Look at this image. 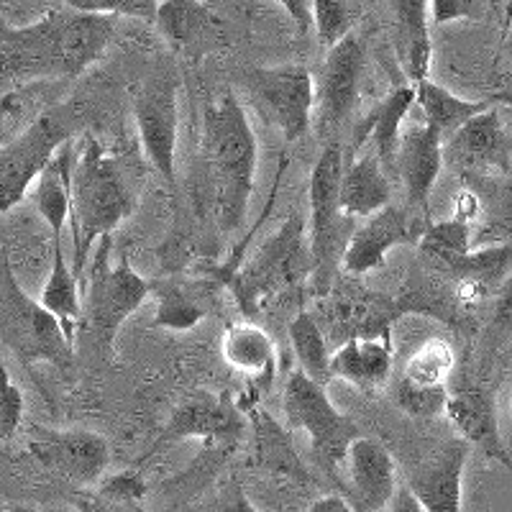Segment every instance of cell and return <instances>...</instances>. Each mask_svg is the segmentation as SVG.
I'll use <instances>...</instances> for the list:
<instances>
[{
	"instance_id": "cell-36",
	"label": "cell",
	"mask_w": 512,
	"mask_h": 512,
	"mask_svg": "<svg viewBox=\"0 0 512 512\" xmlns=\"http://www.w3.org/2000/svg\"><path fill=\"white\" fill-rule=\"evenodd\" d=\"M254 425H256V446H259V461L277 469V472H290V469H303L297 466V456L290 446V438L282 433V428L269 418L264 410L254 405Z\"/></svg>"
},
{
	"instance_id": "cell-22",
	"label": "cell",
	"mask_w": 512,
	"mask_h": 512,
	"mask_svg": "<svg viewBox=\"0 0 512 512\" xmlns=\"http://www.w3.org/2000/svg\"><path fill=\"white\" fill-rule=\"evenodd\" d=\"M392 336L387 333H356L331 351L333 379L351 384L361 392H377L392 377L395 364Z\"/></svg>"
},
{
	"instance_id": "cell-4",
	"label": "cell",
	"mask_w": 512,
	"mask_h": 512,
	"mask_svg": "<svg viewBox=\"0 0 512 512\" xmlns=\"http://www.w3.org/2000/svg\"><path fill=\"white\" fill-rule=\"evenodd\" d=\"M313 274L308 228L300 216H290L272 236H267L249 262L233 267L226 277L239 308L246 315L259 313L269 303L303 290L305 280Z\"/></svg>"
},
{
	"instance_id": "cell-6",
	"label": "cell",
	"mask_w": 512,
	"mask_h": 512,
	"mask_svg": "<svg viewBox=\"0 0 512 512\" xmlns=\"http://www.w3.org/2000/svg\"><path fill=\"white\" fill-rule=\"evenodd\" d=\"M88 108L75 100H59L41 113L24 134L0 144V213L16 208L29 187L64 141L85 131Z\"/></svg>"
},
{
	"instance_id": "cell-30",
	"label": "cell",
	"mask_w": 512,
	"mask_h": 512,
	"mask_svg": "<svg viewBox=\"0 0 512 512\" xmlns=\"http://www.w3.org/2000/svg\"><path fill=\"white\" fill-rule=\"evenodd\" d=\"M287 336H290L292 354H295L297 369L308 374L310 379L320 384H331V351H328L326 331L318 323L313 313L300 310L287 326Z\"/></svg>"
},
{
	"instance_id": "cell-19",
	"label": "cell",
	"mask_w": 512,
	"mask_h": 512,
	"mask_svg": "<svg viewBox=\"0 0 512 512\" xmlns=\"http://www.w3.org/2000/svg\"><path fill=\"white\" fill-rule=\"evenodd\" d=\"M443 415L469 446H477L484 456H489L492 461L505 466L507 472H512V456L505 448L500 423H497L495 397L489 395L487 390H482V387H459V390L448 392Z\"/></svg>"
},
{
	"instance_id": "cell-7",
	"label": "cell",
	"mask_w": 512,
	"mask_h": 512,
	"mask_svg": "<svg viewBox=\"0 0 512 512\" xmlns=\"http://www.w3.org/2000/svg\"><path fill=\"white\" fill-rule=\"evenodd\" d=\"M0 338L26 367L47 361L67 369L75 359V344L64 336L59 320L39 300L26 295L8 259L0 272Z\"/></svg>"
},
{
	"instance_id": "cell-38",
	"label": "cell",
	"mask_w": 512,
	"mask_h": 512,
	"mask_svg": "<svg viewBox=\"0 0 512 512\" xmlns=\"http://www.w3.org/2000/svg\"><path fill=\"white\" fill-rule=\"evenodd\" d=\"M146 482L139 472H118L98 482V497L113 507H134L146 497Z\"/></svg>"
},
{
	"instance_id": "cell-46",
	"label": "cell",
	"mask_w": 512,
	"mask_h": 512,
	"mask_svg": "<svg viewBox=\"0 0 512 512\" xmlns=\"http://www.w3.org/2000/svg\"><path fill=\"white\" fill-rule=\"evenodd\" d=\"M310 512H354L346 495H323L308 507Z\"/></svg>"
},
{
	"instance_id": "cell-44",
	"label": "cell",
	"mask_w": 512,
	"mask_h": 512,
	"mask_svg": "<svg viewBox=\"0 0 512 512\" xmlns=\"http://www.w3.org/2000/svg\"><path fill=\"white\" fill-rule=\"evenodd\" d=\"M274 3H280L285 8V13L295 21L300 34H308L313 29V3L310 0H274Z\"/></svg>"
},
{
	"instance_id": "cell-23",
	"label": "cell",
	"mask_w": 512,
	"mask_h": 512,
	"mask_svg": "<svg viewBox=\"0 0 512 512\" xmlns=\"http://www.w3.org/2000/svg\"><path fill=\"white\" fill-rule=\"evenodd\" d=\"M415 105V82H400L390 93L384 95L382 103L369 113L364 121L356 126L354 134V149H364L367 144H372L377 152V157L382 159V164H395L397 144H400L402 123L410 116V108Z\"/></svg>"
},
{
	"instance_id": "cell-9",
	"label": "cell",
	"mask_w": 512,
	"mask_h": 512,
	"mask_svg": "<svg viewBox=\"0 0 512 512\" xmlns=\"http://www.w3.org/2000/svg\"><path fill=\"white\" fill-rule=\"evenodd\" d=\"M285 415L290 428L310 438L313 456L336 469L356 436H361L354 420L333 405L326 384L315 382L300 369L285 379Z\"/></svg>"
},
{
	"instance_id": "cell-24",
	"label": "cell",
	"mask_w": 512,
	"mask_h": 512,
	"mask_svg": "<svg viewBox=\"0 0 512 512\" xmlns=\"http://www.w3.org/2000/svg\"><path fill=\"white\" fill-rule=\"evenodd\" d=\"M77 146L75 139L64 141L47 167L36 177L34 200L39 216L52 228V236H62L64 223L70 221L72 208V175H75Z\"/></svg>"
},
{
	"instance_id": "cell-31",
	"label": "cell",
	"mask_w": 512,
	"mask_h": 512,
	"mask_svg": "<svg viewBox=\"0 0 512 512\" xmlns=\"http://www.w3.org/2000/svg\"><path fill=\"white\" fill-rule=\"evenodd\" d=\"M482 216L472 228V249L474 246L489 244H510L512 246V177L484 182Z\"/></svg>"
},
{
	"instance_id": "cell-29",
	"label": "cell",
	"mask_w": 512,
	"mask_h": 512,
	"mask_svg": "<svg viewBox=\"0 0 512 512\" xmlns=\"http://www.w3.org/2000/svg\"><path fill=\"white\" fill-rule=\"evenodd\" d=\"M415 103L423 111V121L436 128L441 139L446 141L461 123H466L472 116H477L479 111L489 108L492 98L466 100L446 90L443 85H438V82H433L431 77H423V80L415 82Z\"/></svg>"
},
{
	"instance_id": "cell-50",
	"label": "cell",
	"mask_w": 512,
	"mask_h": 512,
	"mask_svg": "<svg viewBox=\"0 0 512 512\" xmlns=\"http://www.w3.org/2000/svg\"><path fill=\"white\" fill-rule=\"evenodd\" d=\"M8 3H36V0H8Z\"/></svg>"
},
{
	"instance_id": "cell-49",
	"label": "cell",
	"mask_w": 512,
	"mask_h": 512,
	"mask_svg": "<svg viewBox=\"0 0 512 512\" xmlns=\"http://www.w3.org/2000/svg\"><path fill=\"white\" fill-rule=\"evenodd\" d=\"M492 98L500 100V103H505L507 108H510V111H512V93H495V95H492Z\"/></svg>"
},
{
	"instance_id": "cell-11",
	"label": "cell",
	"mask_w": 512,
	"mask_h": 512,
	"mask_svg": "<svg viewBox=\"0 0 512 512\" xmlns=\"http://www.w3.org/2000/svg\"><path fill=\"white\" fill-rule=\"evenodd\" d=\"M246 433V415L228 392L195 390L177 402L157 438L162 448L177 441H200L205 448L231 451Z\"/></svg>"
},
{
	"instance_id": "cell-34",
	"label": "cell",
	"mask_w": 512,
	"mask_h": 512,
	"mask_svg": "<svg viewBox=\"0 0 512 512\" xmlns=\"http://www.w3.org/2000/svg\"><path fill=\"white\" fill-rule=\"evenodd\" d=\"M456 367V351L446 338H428L405 361L402 374L418 384H448Z\"/></svg>"
},
{
	"instance_id": "cell-2",
	"label": "cell",
	"mask_w": 512,
	"mask_h": 512,
	"mask_svg": "<svg viewBox=\"0 0 512 512\" xmlns=\"http://www.w3.org/2000/svg\"><path fill=\"white\" fill-rule=\"evenodd\" d=\"M200 157L218 228L236 231L244 223L254 195L259 141L249 113L233 93L205 105Z\"/></svg>"
},
{
	"instance_id": "cell-21",
	"label": "cell",
	"mask_w": 512,
	"mask_h": 512,
	"mask_svg": "<svg viewBox=\"0 0 512 512\" xmlns=\"http://www.w3.org/2000/svg\"><path fill=\"white\" fill-rule=\"evenodd\" d=\"M221 356L233 372L249 382V400L256 405L277 377V349L272 336L254 320L231 323L221 336Z\"/></svg>"
},
{
	"instance_id": "cell-28",
	"label": "cell",
	"mask_w": 512,
	"mask_h": 512,
	"mask_svg": "<svg viewBox=\"0 0 512 512\" xmlns=\"http://www.w3.org/2000/svg\"><path fill=\"white\" fill-rule=\"evenodd\" d=\"M64 80H29L16 82V88L0 93V144H8L18 134L47 113L57 98H52V90Z\"/></svg>"
},
{
	"instance_id": "cell-13",
	"label": "cell",
	"mask_w": 512,
	"mask_h": 512,
	"mask_svg": "<svg viewBox=\"0 0 512 512\" xmlns=\"http://www.w3.org/2000/svg\"><path fill=\"white\" fill-rule=\"evenodd\" d=\"M367 64V47L356 31L331 44L326 62L315 80V111L313 123L320 134H336L359 103L361 77Z\"/></svg>"
},
{
	"instance_id": "cell-48",
	"label": "cell",
	"mask_w": 512,
	"mask_h": 512,
	"mask_svg": "<svg viewBox=\"0 0 512 512\" xmlns=\"http://www.w3.org/2000/svg\"><path fill=\"white\" fill-rule=\"evenodd\" d=\"M510 24H512V0H507L505 13H502V29H507Z\"/></svg>"
},
{
	"instance_id": "cell-45",
	"label": "cell",
	"mask_w": 512,
	"mask_h": 512,
	"mask_svg": "<svg viewBox=\"0 0 512 512\" xmlns=\"http://www.w3.org/2000/svg\"><path fill=\"white\" fill-rule=\"evenodd\" d=\"M387 510H395V512H423V505L418 502V497H415L413 489L405 484V487H397L395 495H392L390 500V507Z\"/></svg>"
},
{
	"instance_id": "cell-27",
	"label": "cell",
	"mask_w": 512,
	"mask_h": 512,
	"mask_svg": "<svg viewBox=\"0 0 512 512\" xmlns=\"http://www.w3.org/2000/svg\"><path fill=\"white\" fill-rule=\"evenodd\" d=\"M52 272L41 287L39 303L59 320L64 336L75 344L82 323V285L80 274L70 267L62 249V236H54Z\"/></svg>"
},
{
	"instance_id": "cell-32",
	"label": "cell",
	"mask_w": 512,
	"mask_h": 512,
	"mask_svg": "<svg viewBox=\"0 0 512 512\" xmlns=\"http://www.w3.org/2000/svg\"><path fill=\"white\" fill-rule=\"evenodd\" d=\"M154 24L169 44L187 47L213 26V13L200 0H159Z\"/></svg>"
},
{
	"instance_id": "cell-16",
	"label": "cell",
	"mask_w": 512,
	"mask_h": 512,
	"mask_svg": "<svg viewBox=\"0 0 512 512\" xmlns=\"http://www.w3.org/2000/svg\"><path fill=\"white\" fill-rule=\"evenodd\" d=\"M346 469V500L354 512H379L390 507L397 489V464L374 438L356 436L341 461Z\"/></svg>"
},
{
	"instance_id": "cell-18",
	"label": "cell",
	"mask_w": 512,
	"mask_h": 512,
	"mask_svg": "<svg viewBox=\"0 0 512 512\" xmlns=\"http://www.w3.org/2000/svg\"><path fill=\"white\" fill-rule=\"evenodd\" d=\"M469 443L464 438L443 443L428 459L420 461L408 479L425 512L464 510V466L469 459Z\"/></svg>"
},
{
	"instance_id": "cell-47",
	"label": "cell",
	"mask_w": 512,
	"mask_h": 512,
	"mask_svg": "<svg viewBox=\"0 0 512 512\" xmlns=\"http://www.w3.org/2000/svg\"><path fill=\"white\" fill-rule=\"evenodd\" d=\"M505 3H507V0H487L489 13H495V16H500V21H502V13H505Z\"/></svg>"
},
{
	"instance_id": "cell-15",
	"label": "cell",
	"mask_w": 512,
	"mask_h": 512,
	"mask_svg": "<svg viewBox=\"0 0 512 512\" xmlns=\"http://www.w3.org/2000/svg\"><path fill=\"white\" fill-rule=\"evenodd\" d=\"M507 105L492 98V105L479 111L443 141V162L461 172H502L512 162V128L505 121Z\"/></svg>"
},
{
	"instance_id": "cell-17",
	"label": "cell",
	"mask_w": 512,
	"mask_h": 512,
	"mask_svg": "<svg viewBox=\"0 0 512 512\" xmlns=\"http://www.w3.org/2000/svg\"><path fill=\"white\" fill-rule=\"evenodd\" d=\"M413 218L397 205H384L372 216L361 218L359 226L351 231L341 251V267L349 274H367L387 262L395 246L410 244L418 239Z\"/></svg>"
},
{
	"instance_id": "cell-42",
	"label": "cell",
	"mask_w": 512,
	"mask_h": 512,
	"mask_svg": "<svg viewBox=\"0 0 512 512\" xmlns=\"http://www.w3.org/2000/svg\"><path fill=\"white\" fill-rule=\"evenodd\" d=\"M21 415H24V397L11 382L6 367H0V436H11L21 423Z\"/></svg>"
},
{
	"instance_id": "cell-5",
	"label": "cell",
	"mask_w": 512,
	"mask_h": 512,
	"mask_svg": "<svg viewBox=\"0 0 512 512\" xmlns=\"http://www.w3.org/2000/svg\"><path fill=\"white\" fill-rule=\"evenodd\" d=\"M111 236H103L93 246L88 277L82 285V331L98 341L100 346H113L126 320L149 300L154 282L131 264L126 251L113 262Z\"/></svg>"
},
{
	"instance_id": "cell-39",
	"label": "cell",
	"mask_w": 512,
	"mask_h": 512,
	"mask_svg": "<svg viewBox=\"0 0 512 512\" xmlns=\"http://www.w3.org/2000/svg\"><path fill=\"white\" fill-rule=\"evenodd\" d=\"M67 8L88 13H111V16H134L154 21L157 0H67Z\"/></svg>"
},
{
	"instance_id": "cell-20",
	"label": "cell",
	"mask_w": 512,
	"mask_h": 512,
	"mask_svg": "<svg viewBox=\"0 0 512 512\" xmlns=\"http://www.w3.org/2000/svg\"><path fill=\"white\" fill-rule=\"evenodd\" d=\"M395 167L408 192V203L428 216V200L443 167V139L425 121L413 123L400 134Z\"/></svg>"
},
{
	"instance_id": "cell-41",
	"label": "cell",
	"mask_w": 512,
	"mask_h": 512,
	"mask_svg": "<svg viewBox=\"0 0 512 512\" xmlns=\"http://www.w3.org/2000/svg\"><path fill=\"white\" fill-rule=\"evenodd\" d=\"M487 336L492 346H500L512 338V272L495 292V310H492Z\"/></svg>"
},
{
	"instance_id": "cell-33",
	"label": "cell",
	"mask_w": 512,
	"mask_h": 512,
	"mask_svg": "<svg viewBox=\"0 0 512 512\" xmlns=\"http://www.w3.org/2000/svg\"><path fill=\"white\" fill-rule=\"evenodd\" d=\"M154 292L159 295L157 313H154V326L167 328V331H190L208 315L205 308V297L198 292L187 290L182 285H157Z\"/></svg>"
},
{
	"instance_id": "cell-43",
	"label": "cell",
	"mask_w": 512,
	"mask_h": 512,
	"mask_svg": "<svg viewBox=\"0 0 512 512\" xmlns=\"http://www.w3.org/2000/svg\"><path fill=\"white\" fill-rule=\"evenodd\" d=\"M479 216H482V198L474 187H464V190L456 192L454 198V218L469 223V226H477Z\"/></svg>"
},
{
	"instance_id": "cell-12",
	"label": "cell",
	"mask_w": 512,
	"mask_h": 512,
	"mask_svg": "<svg viewBox=\"0 0 512 512\" xmlns=\"http://www.w3.org/2000/svg\"><path fill=\"white\" fill-rule=\"evenodd\" d=\"M180 82L172 75H154L134 98V123L146 159L167 185L177 180V139H180Z\"/></svg>"
},
{
	"instance_id": "cell-40",
	"label": "cell",
	"mask_w": 512,
	"mask_h": 512,
	"mask_svg": "<svg viewBox=\"0 0 512 512\" xmlns=\"http://www.w3.org/2000/svg\"><path fill=\"white\" fill-rule=\"evenodd\" d=\"M489 16L487 0H431L433 24L451 21H484Z\"/></svg>"
},
{
	"instance_id": "cell-8",
	"label": "cell",
	"mask_w": 512,
	"mask_h": 512,
	"mask_svg": "<svg viewBox=\"0 0 512 512\" xmlns=\"http://www.w3.org/2000/svg\"><path fill=\"white\" fill-rule=\"evenodd\" d=\"M346 157L338 141L323 146L313 172H310V254H313V274L320 295H326L333 280V269L341 264V233L351 218L341 210V177H344Z\"/></svg>"
},
{
	"instance_id": "cell-37",
	"label": "cell",
	"mask_w": 512,
	"mask_h": 512,
	"mask_svg": "<svg viewBox=\"0 0 512 512\" xmlns=\"http://www.w3.org/2000/svg\"><path fill=\"white\" fill-rule=\"evenodd\" d=\"M310 3H313V26L318 29V41L326 49L354 31L359 18L356 0H310Z\"/></svg>"
},
{
	"instance_id": "cell-10",
	"label": "cell",
	"mask_w": 512,
	"mask_h": 512,
	"mask_svg": "<svg viewBox=\"0 0 512 512\" xmlns=\"http://www.w3.org/2000/svg\"><path fill=\"white\" fill-rule=\"evenodd\" d=\"M244 85L264 116L285 136L297 141L310 134L315 111V77L305 64H277L246 72Z\"/></svg>"
},
{
	"instance_id": "cell-14",
	"label": "cell",
	"mask_w": 512,
	"mask_h": 512,
	"mask_svg": "<svg viewBox=\"0 0 512 512\" xmlns=\"http://www.w3.org/2000/svg\"><path fill=\"white\" fill-rule=\"evenodd\" d=\"M29 451L49 472L77 487H95L111 466L108 438L88 428H67V431L36 428L29 438Z\"/></svg>"
},
{
	"instance_id": "cell-3",
	"label": "cell",
	"mask_w": 512,
	"mask_h": 512,
	"mask_svg": "<svg viewBox=\"0 0 512 512\" xmlns=\"http://www.w3.org/2000/svg\"><path fill=\"white\" fill-rule=\"evenodd\" d=\"M139 208L134 187L128 185L121 162L95 136H85L77 149L72 175L70 228L75 239V272L88 267L90 251L103 236H111Z\"/></svg>"
},
{
	"instance_id": "cell-35",
	"label": "cell",
	"mask_w": 512,
	"mask_h": 512,
	"mask_svg": "<svg viewBox=\"0 0 512 512\" xmlns=\"http://www.w3.org/2000/svg\"><path fill=\"white\" fill-rule=\"evenodd\" d=\"M392 400L397 408L413 420H436L446 410L448 384H418L405 374L392 382Z\"/></svg>"
},
{
	"instance_id": "cell-26",
	"label": "cell",
	"mask_w": 512,
	"mask_h": 512,
	"mask_svg": "<svg viewBox=\"0 0 512 512\" xmlns=\"http://www.w3.org/2000/svg\"><path fill=\"white\" fill-rule=\"evenodd\" d=\"M392 18H395L397 36H400V54L405 62L410 82L428 77L433 59L431 29V0H390Z\"/></svg>"
},
{
	"instance_id": "cell-25",
	"label": "cell",
	"mask_w": 512,
	"mask_h": 512,
	"mask_svg": "<svg viewBox=\"0 0 512 512\" xmlns=\"http://www.w3.org/2000/svg\"><path fill=\"white\" fill-rule=\"evenodd\" d=\"M392 187L377 152L356 157L341 177V210L346 218H367L390 205Z\"/></svg>"
},
{
	"instance_id": "cell-1",
	"label": "cell",
	"mask_w": 512,
	"mask_h": 512,
	"mask_svg": "<svg viewBox=\"0 0 512 512\" xmlns=\"http://www.w3.org/2000/svg\"><path fill=\"white\" fill-rule=\"evenodd\" d=\"M118 16L47 11L29 26L0 18V77L11 82L72 80L105 54Z\"/></svg>"
}]
</instances>
